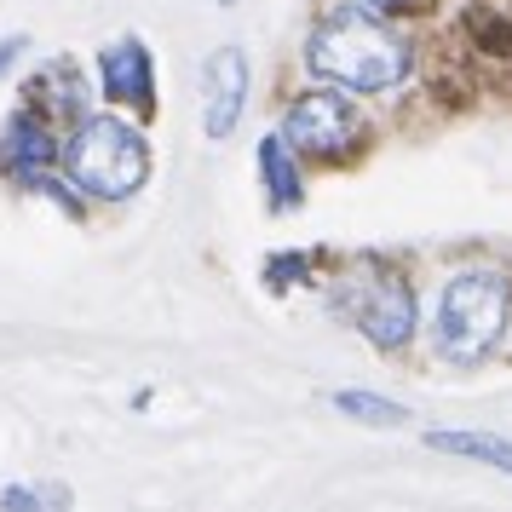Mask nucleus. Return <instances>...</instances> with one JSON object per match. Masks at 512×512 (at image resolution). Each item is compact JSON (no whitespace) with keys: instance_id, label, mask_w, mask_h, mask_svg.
Masks as SVG:
<instances>
[{"instance_id":"3","label":"nucleus","mask_w":512,"mask_h":512,"mask_svg":"<svg viewBox=\"0 0 512 512\" xmlns=\"http://www.w3.org/2000/svg\"><path fill=\"white\" fill-rule=\"evenodd\" d=\"M64 173L93 202H127L150 179V144L127 116H93L64 139Z\"/></svg>"},{"instance_id":"10","label":"nucleus","mask_w":512,"mask_h":512,"mask_svg":"<svg viewBox=\"0 0 512 512\" xmlns=\"http://www.w3.org/2000/svg\"><path fill=\"white\" fill-rule=\"evenodd\" d=\"M259 185H265V208L271 213H294L305 202L300 150L282 139V133H265L259 139Z\"/></svg>"},{"instance_id":"16","label":"nucleus","mask_w":512,"mask_h":512,"mask_svg":"<svg viewBox=\"0 0 512 512\" xmlns=\"http://www.w3.org/2000/svg\"><path fill=\"white\" fill-rule=\"evenodd\" d=\"M374 12H409V6H420V0H369Z\"/></svg>"},{"instance_id":"7","label":"nucleus","mask_w":512,"mask_h":512,"mask_svg":"<svg viewBox=\"0 0 512 512\" xmlns=\"http://www.w3.org/2000/svg\"><path fill=\"white\" fill-rule=\"evenodd\" d=\"M98 87L116 110H133L139 121L156 116V58L139 35H121L98 52Z\"/></svg>"},{"instance_id":"4","label":"nucleus","mask_w":512,"mask_h":512,"mask_svg":"<svg viewBox=\"0 0 512 512\" xmlns=\"http://www.w3.org/2000/svg\"><path fill=\"white\" fill-rule=\"evenodd\" d=\"M334 311L346 317L374 351H403L426 328V311L415 300V282L403 277L397 265L363 259L351 265L346 277L334 282Z\"/></svg>"},{"instance_id":"14","label":"nucleus","mask_w":512,"mask_h":512,"mask_svg":"<svg viewBox=\"0 0 512 512\" xmlns=\"http://www.w3.org/2000/svg\"><path fill=\"white\" fill-rule=\"evenodd\" d=\"M0 512H70V489L58 484H6Z\"/></svg>"},{"instance_id":"8","label":"nucleus","mask_w":512,"mask_h":512,"mask_svg":"<svg viewBox=\"0 0 512 512\" xmlns=\"http://www.w3.org/2000/svg\"><path fill=\"white\" fill-rule=\"evenodd\" d=\"M248 52L242 47H219L208 52V64H202V133L208 139H231L242 110H248Z\"/></svg>"},{"instance_id":"11","label":"nucleus","mask_w":512,"mask_h":512,"mask_svg":"<svg viewBox=\"0 0 512 512\" xmlns=\"http://www.w3.org/2000/svg\"><path fill=\"white\" fill-rule=\"evenodd\" d=\"M426 449H443V455H461V461H484L495 472L512 478V438L501 432H478V426H432L426 432Z\"/></svg>"},{"instance_id":"6","label":"nucleus","mask_w":512,"mask_h":512,"mask_svg":"<svg viewBox=\"0 0 512 512\" xmlns=\"http://www.w3.org/2000/svg\"><path fill=\"white\" fill-rule=\"evenodd\" d=\"M0 173H12L24 190H41L52 173H64V139H58V127L18 104V116L6 121V133H0Z\"/></svg>"},{"instance_id":"15","label":"nucleus","mask_w":512,"mask_h":512,"mask_svg":"<svg viewBox=\"0 0 512 512\" xmlns=\"http://www.w3.org/2000/svg\"><path fill=\"white\" fill-rule=\"evenodd\" d=\"M24 47H29V35H6V41H0V75L24 58Z\"/></svg>"},{"instance_id":"9","label":"nucleus","mask_w":512,"mask_h":512,"mask_svg":"<svg viewBox=\"0 0 512 512\" xmlns=\"http://www.w3.org/2000/svg\"><path fill=\"white\" fill-rule=\"evenodd\" d=\"M24 110H35L41 121H52L58 133H75L81 121H93V93L75 70V58H52L47 70L24 87Z\"/></svg>"},{"instance_id":"5","label":"nucleus","mask_w":512,"mask_h":512,"mask_svg":"<svg viewBox=\"0 0 512 512\" xmlns=\"http://www.w3.org/2000/svg\"><path fill=\"white\" fill-rule=\"evenodd\" d=\"M277 133L294 144L300 156L334 162V156H346L351 144L363 139V116H357V98L351 93H340V87H311V93L288 98Z\"/></svg>"},{"instance_id":"17","label":"nucleus","mask_w":512,"mask_h":512,"mask_svg":"<svg viewBox=\"0 0 512 512\" xmlns=\"http://www.w3.org/2000/svg\"><path fill=\"white\" fill-rule=\"evenodd\" d=\"M219 6H236V0H219Z\"/></svg>"},{"instance_id":"2","label":"nucleus","mask_w":512,"mask_h":512,"mask_svg":"<svg viewBox=\"0 0 512 512\" xmlns=\"http://www.w3.org/2000/svg\"><path fill=\"white\" fill-rule=\"evenodd\" d=\"M507 334H512V271L489 265V259L455 265L443 277L432 311H426L432 357L455 363V369H478V363H489L501 351Z\"/></svg>"},{"instance_id":"1","label":"nucleus","mask_w":512,"mask_h":512,"mask_svg":"<svg viewBox=\"0 0 512 512\" xmlns=\"http://www.w3.org/2000/svg\"><path fill=\"white\" fill-rule=\"evenodd\" d=\"M305 70L351 98H392L415 81V41L369 0L334 6L305 41Z\"/></svg>"},{"instance_id":"12","label":"nucleus","mask_w":512,"mask_h":512,"mask_svg":"<svg viewBox=\"0 0 512 512\" xmlns=\"http://www.w3.org/2000/svg\"><path fill=\"white\" fill-rule=\"evenodd\" d=\"M328 403H334L340 415L363 420V426H409V409H403V403H392V397L369 392V386H346V392H334Z\"/></svg>"},{"instance_id":"13","label":"nucleus","mask_w":512,"mask_h":512,"mask_svg":"<svg viewBox=\"0 0 512 512\" xmlns=\"http://www.w3.org/2000/svg\"><path fill=\"white\" fill-rule=\"evenodd\" d=\"M466 29H472V47L478 52H489V58H512V18L501 12V6H472Z\"/></svg>"}]
</instances>
